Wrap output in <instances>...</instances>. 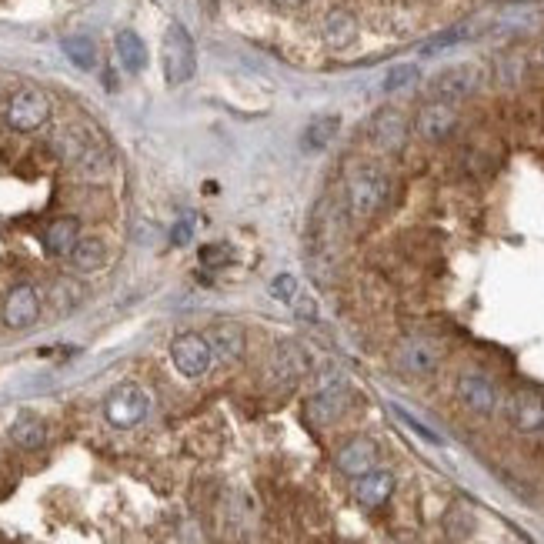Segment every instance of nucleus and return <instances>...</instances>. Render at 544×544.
<instances>
[{
    "mask_svg": "<svg viewBox=\"0 0 544 544\" xmlns=\"http://www.w3.org/2000/svg\"><path fill=\"white\" fill-rule=\"evenodd\" d=\"M538 57H541V67H544V44H541V54Z\"/></svg>",
    "mask_w": 544,
    "mask_h": 544,
    "instance_id": "obj_32",
    "label": "nucleus"
},
{
    "mask_svg": "<svg viewBox=\"0 0 544 544\" xmlns=\"http://www.w3.org/2000/svg\"><path fill=\"white\" fill-rule=\"evenodd\" d=\"M454 394H458L461 408L478 414V418H491L498 411V384H494L484 371H461L458 381H454Z\"/></svg>",
    "mask_w": 544,
    "mask_h": 544,
    "instance_id": "obj_8",
    "label": "nucleus"
},
{
    "mask_svg": "<svg viewBox=\"0 0 544 544\" xmlns=\"http://www.w3.org/2000/svg\"><path fill=\"white\" fill-rule=\"evenodd\" d=\"M358 17L351 11H344V7H331L328 14L321 17V37L324 44L331 47V51H344V47H351L358 41Z\"/></svg>",
    "mask_w": 544,
    "mask_h": 544,
    "instance_id": "obj_17",
    "label": "nucleus"
},
{
    "mask_svg": "<svg viewBox=\"0 0 544 544\" xmlns=\"http://www.w3.org/2000/svg\"><path fill=\"white\" fill-rule=\"evenodd\" d=\"M458 124H461L458 104L431 97L428 104L418 107V114H414L411 127H414V134H418L424 144H444L454 131H458Z\"/></svg>",
    "mask_w": 544,
    "mask_h": 544,
    "instance_id": "obj_6",
    "label": "nucleus"
},
{
    "mask_svg": "<svg viewBox=\"0 0 544 544\" xmlns=\"http://www.w3.org/2000/svg\"><path fill=\"white\" fill-rule=\"evenodd\" d=\"M171 361L184 378H191V381L204 378L214 364V348H211V341H207V334H197V331L177 334L171 341Z\"/></svg>",
    "mask_w": 544,
    "mask_h": 544,
    "instance_id": "obj_7",
    "label": "nucleus"
},
{
    "mask_svg": "<svg viewBox=\"0 0 544 544\" xmlns=\"http://www.w3.org/2000/svg\"><path fill=\"white\" fill-rule=\"evenodd\" d=\"M81 241V221L77 217H57L44 227V251L54 257H67Z\"/></svg>",
    "mask_w": 544,
    "mask_h": 544,
    "instance_id": "obj_18",
    "label": "nucleus"
},
{
    "mask_svg": "<svg viewBox=\"0 0 544 544\" xmlns=\"http://www.w3.org/2000/svg\"><path fill=\"white\" fill-rule=\"evenodd\" d=\"M161 61H164V81L177 87L187 84L197 71V54H194V41L187 34L184 24H171L164 34V47H161Z\"/></svg>",
    "mask_w": 544,
    "mask_h": 544,
    "instance_id": "obj_2",
    "label": "nucleus"
},
{
    "mask_svg": "<svg viewBox=\"0 0 544 544\" xmlns=\"http://www.w3.org/2000/svg\"><path fill=\"white\" fill-rule=\"evenodd\" d=\"M508 424L518 434H544V394L534 388H518L504 401Z\"/></svg>",
    "mask_w": 544,
    "mask_h": 544,
    "instance_id": "obj_9",
    "label": "nucleus"
},
{
    "mask_svg": "<svg viewBox=\"0 0 544 544\" xmlns=\"http://www.w3.org/2000/svg\"><path fill=\"white\" fill-rule=\"evenodd\" d=\"M408 134H411V124H408V117H404L401 107H381V111L371 117L368 137H371V144L384 154L404 151Z\"/></svg>",
    "mask_w": 544,
    "mask_h": 544,
    "instance_id": "obj_10",
    "label": "nucleus"
},
{
    "mask_svg": "<svg viewBox=\"0 0 544 544\" xmlns=\"http://www.w3.org/2000/svg\"><path fill=\"white\" fill-rule=\"evenodd\" d=\"M341 131V117L338 114H321V117H314V121L304 127V134H301V147L308 154H318L324 151L334 137H338Z\"/></svg>",
    "mask_w": 544,
    "mask_h": 544,
    "instance_id": "obj_20",
    "label": "nucleus"
},
{
    "mask_svg": "<svg viewBox=\"0 0 544 544\" xmlns=\"http://www.w3.org/2000/svg\"><path fill=\"white\" fill-rule=\"evenodd\" d=\"M334 464H338V471L344 474V478L358 481L368 471L378 468V444H374L371 438H364V434L348 438L338 448V454H334Z\"/></svg>",
    "mask_w": 544,
    "mask_h": 544,
    "instance_id": "obj_12",
    "label": "nucleus"
},
{
    "mask_svg": "<svg viewBox=\"0 0 544 544\" xmlns=\"http://www.w3.org/2000/svg\"><path fill=\"white\" fill-rule=\"evenodd\" d=\"M481 87H484V71L478 64H451L431 77L428 91H431V97H438V101L461 104L478 94Z\"/></svg>",
    "mask_w": 544,
    "mask_h": 544,
    "instance_id": "obj_5",
    "label": "nucleus"
},
{
    "mask_svg": "<svg viewBox=\"0 0 544 544\" xmlns=\"http://www.w3.org/2000/svg\"><path fill=\"white\" fill-rule=\"evenodd\" d=\"M114 51H117V61L124 64V71L141 74L144 67H147V44L134 31H121V34H117Z\"/></svg>",
    "mask_w": 544,
    "mask_h": 544,
    "instance_id": "obj_23",
    "label": "nucleus"
},
{
    "mask_svg": "<svg viewBox=\"0 0 544 544\" xmlns=\"http://www.w3.org/2000/svg\"><path fill=\"white\" fill-rule=\"evenodd\" d=\"M311 361L308 354H304L294 341H281L278 348H274V358H271V374L274 381L284 384V388H291V384H298L304 374H308Z\"/></svg>",
    "mask_w": 544,
    "mask_h": 544,
    "instance_id": "obj_15",
    "label": "nucleus"
},
{
    "mask_svg": "<svg viewBox=\"0 0 544 544\" xmlns=\"http://www.w3.org/2000/svg\"><path fill=\"white\" fill-rule=\"evenodd\" d=\"M391 194V177L374 164L354 167L348 177V214L354 221H368L388 204Z\"/></svg>",
    "mask_w": 544,
    "mask_h": 544,
    "instance_id": "obj_1",
    "label": "nucleus"
},
{
    "mask_svg": "<svg viewBox=\"0 0 544 544\" xmlns=\"http://www.w3.org/2000/svg\"><path fill=\"white\" fill-rule=\"evenodd\" d=\"M11 441L24 451H41L47 444V424L37 414H17L11 424Z\"/></svg>",
    "mask_w": 544,
    "mask_h": 544,
    "instance_id": "obj_21",
    "label": "nucleus"
},
{
    "mask_svg": "<svg viewBox=\"0 0 544 544\" xmlns=\"http://www.w3.org/2000/svg\"><path fill=\"white\" fill-rule=\"evenodd\" d=\"M394 361H398V368L408 374V378H428V374L438 371L441 351L434 348L428 338H408V341L398 344Z\"/></svg>",
    "mask_w": 544,
    "mask_h": 544,
    "instance_id": "obj_13",
    "label": "nucleus"
},
{
    "mask_svg": "<svg viewBox=\"0 0 544 544\" xmlns=\"http://www.w3.org/2000/svg\"><path fill=\"white\" fill-rule=\"evenodd\" d=\"M464 37H468V27H451V31H444L441 37H434V41L424 47V54H438L444 47H454L458 41H464Z\"/></svg>",
    "mask_w": 544,
    "mask_h": 544,
    "instance_id": "obj_28",
    "label": "nucleus"
},
{
    "mask_svg": "<svg viewBox=\"0 0 544 544\" xmlns=\"http://www.w3.org/2000/svg\"><path fill=\"white\" fill-rule=\"evenodd\" d=\"M67 261H71L77 274H94L107 264V247L104 241H97V237H84V241H77L74 251L67 254Z\"/></svg>",
    "mask_w": 544,
    "mask_h": 544,
    "instance_id": "obj_22",
    "label": "nucleus"
},
{
    "mask_svg": "<svg viewBox=\"0 0 544 544\" xmlns=\"http://www.w3.org/2000/svg\"><path fill=\"white\" fill-rule=\"evenodd\" d=\"M4 121L17 134L41 131V127L51 121V97L37 91V87H21V91H14L11 101H7Z\"/></svg>",
    "mask_w": 544,
    "mask_h": 544,
    "instance_id": "obj_3",
    "label": "nucleus"
},
{
    "mask_svg": "<svg viewBox=\"0 0 544 544\" xmlns=\"http://www.w3.org/2000/svg\"><path fill=\"white\" fill-rule=\"evenodd\" d=\"M207 341H211V348H214V358H221V361H241L244 358L247 341H244L241 324H231V321L214 324L211 334H207Z\"/></svg>",
    "mask_w": 544,
    "mask_h": 544,
    "instance_id": "obj_19",
    "label": "nucleus"
},
{
    "mask_svg": "<svg viewBox=\"0 0 544 544\" xmlns=\"http://www.w3.org/2000/svg\"><path fill=\"white\" fill-rule=\"evenodd\" d=\"M81 298H84V291H81V284L77 281H71V278H57L54 284H51V304L57 311H71V308H77L81 304Z\"/></svg>",
    "mask_w": 544,
    "mask_h": 544,
    "instance_id": "obj_25",
    "label": "nucleus"
},
{
    "mask_svg": "<svg viewBox=\"0 0 544 544\" xmlns=\"http://www.w3.org/2000/svg\"><path fill=\"white\" fill-rule=\"evenodd\" d=\"M147 411H151V398H147V391L141 388V384L124 381L104 398V418L111 428L131 431L147 418Z\"/></svg>",
    "mask_w": 544,
    "mask_h": 544,
    "instance_id": "obj_4",
    "label": "nucleus"
},
{
    "mask_svg": "<svg viewBox=\"0 0 544 544\" xmlns=\"http://www.w3.org/2000/svg\"><path fill=\"white\" fill-rule=\"evenodd\" d=\"M64 54H67V61H71L74 67H81V71H94V64H97V44L91 41L87 34H71V37H64Z\"/></svg>",
    "mask_w": 544,
    "mask_h": 544,
    "instance_id": "obj_24",
    "label": "nucleus"
},
{
    "mask_svg": "<svg viewBox=\"0 0 544 544\" xmlns=\"http://www.w3.org/2000/svg\"><path fill=\"white\" fill-rule=\"evenodd\" d=\"M348 401H351L348 384L331 381V384H324V388L308 401V418L314 424H321V428H324V424H334L344 411H348Z\"/></svg>",
    "mask_w": 544,
    "mask_h": 544,
    "instance_id": "obj_14",
    "label": "nucleus"
},
{
    "mask_svg": "<svg viewBox=\"0 0 544 544\" xmlns=\"http://www.w3.org/2000/svg\"><path fill=\"white\" fill-rule=\"evenodd\" d=\"M187 241H191V221L174 227V244H187Z\"/></svg>",
    "mask_w": 544,
    "mask_h": 544,
    "instance_id": "obj_30",
    "label": "nucleus"
},
{
    "mask_svg": "<svg viewBox=\"0 0 544 544\" xmlns=\"http://www.w3.org/2000/svg\"><path fill=\"white\" fill-rule=\"evenodd\" d=\"M394 484H398V478H394V471L388 468H374L368 471L364 478L354 481V498H358L361 508H381V504H388L391 501V494H394Z\"/></svg>",
    "mask_w": 544,
    "mask_h": 544,
    "instance_id": "obj_16",
    "label": "nucleus"
},
{
    "mask_svg": "<svg viewBox=\"0 0 544 544\" xmlns=\"http://www.w3.org/2000/svg\"><path fill=\"white\" fill-rule=\"evenodd\" d=\"M298 294H301V284L294 274H278V278L271 281V298L274 301H281V304H294L298 301Z\"/></svg>",
    "mask_w": 544,
    "mask_h": 544,
    "instance_id": "obj_27",
    "label": "nucleus"
},
{
    "mask_svg": "<svg viewBox=\"0 0 544 544\" xmlns=\"http://www.w3.org/2000/svg\"><path fill=\"white\" fill-rule=\"evenodd\" d=\"M274 7H281V11H298V7H304L308 0H271Z\"/></svg>",
    "mask_w": 544,
    "mask_h": 544,
    "instance_id": "obj_31",
    "label": "nucleus"
},
{
    "mask_svg": "<svg viewBox=\"0 0 544 544\" xmlns=\"http://www.w3.org/2000/svg\"><path fill=\"white\" fill-rule=\"evenodd\" d=\"M421 81V71L414 64H398V67H391L388 77H384V91L394 94V91H404V87H411V84H418Z\"/></svg>",
    "mask_w": 544,
    "mask_h": 544,
    "instance_id": "obj_26",
    "label": "nucleus"
},
{
    "mask_svg": "<svg viewBox=\"0 0 544 544\" xmlns=\"http://www.w3.org/2000/svg\"><path fill=\"white\" fill-rule=\"evenodd\" d=\"M398 418H401L404 424H411V431H418V434H421V438H428L431 444H441V438H438V434H434V431H428V428H424V424H421V421H414V418H411V414H408V411H401V408H398Z\"/></svg>",
    "mask_w": 544,
    "mask_h": 544,
    "instance_id": "obj_29",
    "label": "nucleus"
},
{
    "mask_svg": "<svg viewBox=\"0 0 544 544\" xmlns=\"http://www.w3.org/2000/svg\"><path fill=\"white\" fill-rule=\"evenodd\" d=\"M0 318L11 331H24L31 328V324L41 318V294H37L34 284H14L11 291H7L4 304H0Z\"/></svg>",
    "mask_w": 544,
    "mask_h": 544,
    "instance_id": "obj_11",
    "label": "nucleus"
}]
</instances>
